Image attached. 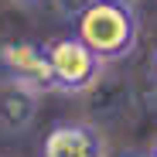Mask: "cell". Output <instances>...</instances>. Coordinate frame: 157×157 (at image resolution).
Listing matches in <instances>:
<instances>
[{"label": "cell", "mask_w": 157, "mask_h": 157, "mask_svg": "<svg viewBox=\"0 0 157 157\" xmlns=\"http://www.w3.org/2000/svg\"><path fill=\"white\" fill-rule=\"evenodd\" d=\"M147 154H150V157H157V137L150 140V147H147Z\"/></svg>", "instance_id": "cell-11"}, {"label": "cell", "mask_w": 157, "mask_h": 157, "mask_svg": "<svg viewBox=\"0 0 157 157\" xmlns=\"http://www.w3.org/2000/svg\"><path fill=\"white\" fill-rule=\"evenodd\" d=\"M48 58H51V72H55V89L68 92V96H78V92L92 89L102 78V68H106V62L75 31L48 41Z\"/></svg>", "instance_id": "cell-2"}, {"label": "cell", "mask_w": 157, "mask_h": 157, "mask_svg": "<svg viewBox=\"0 0 157 157\" xmlns=\"http://www.w3.org/2000/svg\"><path fill=\"white\" fill-rule=\"evenodd\" d=\"M17 7H28V10H34V7H41V4H51V0H14Z\"/></svg>", "instance_id": "cell-7"}, {"label": "cell", "mask_w": 157, "mask_h": 157, "mask_svg": "<svg viewBox=\"0 0 157 157\" xmlns=\"http://www.w3.org/2000/svg\"><path fill=\"white\" fill-rule=\"evenodd\" d=\"M38 102H41V96L34 89H24L10 78H4V86H0V130L10 137L28 133L38 116Z\"/></svg>", "instance_id": "cell-5"}, {"label": "cell", "mask_w": 157, "mask_h": 157, "mask_svg": "<svg viewBox=\"0 0 157 157\" xmlns=\"http://www.w3.org/2000/svg\"><path fill=\"white\" fill-rule=\"evenodd\" d=\"M92 4H96V0H51V7H55L62 17H68V21H75L78 14H86Z\"/></svg>", "instance_id": "cell-6"}, {"label": "cell", "mask_w": 157, "mask_h": 157, "mask_svg": "<svg viewBox=\"0 0 157 157\" xmlns=\"http://www.w3.org/2000/svg\"><path fill=\"white\" fill-rule=\"evenodd\" d=\"M106 4H120V7H133L137 0H106Z\"/></svg>", "instance_id": "cell-9"}, {"label": "cell", "mask_w": 157, "mask_h": 157, "mask_svg": "<svg viewBox=\"0 0 157 157\" xmlns=\"http://www.w3.org/2000/svg\"><path fill=\"white\" fill-rule=\"evenodd\" d=\"M150 78L157 82V51H154V58H150Z\"/></svg>", "instance_id": "cell-8"}, {"label": "cell", "mask_w": 157, "mask_h": 157, "mask_svg": "<svg viewBox=\"0 0 157 157\" xmlns=\"http://www.w3.org/2000/svg\"><path fill=\"white\" fill-rule=\"evenodd\" d=\"M123 157H150V154H147V150H137V154H133V150H126Z\"/></svg>", "instance_id": "cell-10"}, {"label": "cell", "mask_w": 157, "mask_h": 157, "mask_svg": "<svg viewBox=\"0 0 157 157\" xmlns=\"http://www.w3.org/2000/svg\"><path fill=\"white\" fill-rule=\"evenodd\" d=\"M38 157H109L102 130L86 120H58L41 137Z\"/></svg>", "instance_id": "cell-4"}, {"label": "cell", "mask_w": 157, "mask_h": 157, "mask_svg": "<svg viewBox=\"0 0 157 157\" xmlns=\"http://www.w3.org/2000/svg\"><path fill=\"white\" fill-rule=\"evenodd\" d=\"M75 34L82 38L102 62H120V58H126L130 51L137 48L140 24H137L133 7L96 0L86 14L75 17Z\"/></svg>", "instance_id": "cell-1"}, {"label": "cell", "mask_w": 157, "mask_h": 157, "mask_svg": "<svg viewBox=\"0 0 157 157\" xmlns=\"http://www.w3.org/2000/svg\"><path fill=\"white\" fill-rule=\"evenodd\" d=\"M0 68L4 78L34 89L38 96L44 92H58L55 89V72H51V58H48V44L28 41V38H14L0 44Z\"/></svg>", "instance_id": "cell-3"}, {"label": "cell", "mask_w": 157, "mask_h": 157, "mask_svg": "<svg viewBox=\"0 0 157 157\" xmlns=\"http://www.w3.org/2000/svg\"><path fill=\"white\" fill-rule=\"evenodd\" d=\"M0 86H4V68H0Z\"/></svg>", "instance_id": "cell-12"}]
</instances>
